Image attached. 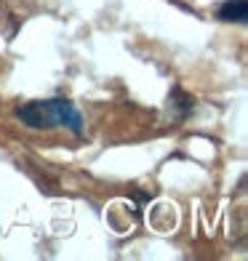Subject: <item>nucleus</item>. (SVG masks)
I'll return each instance as SVG.
<instances>
[{"instance_id":"obj_2","label":"nucleus","mask_w":248,"mask_h":261,"mask_svg":"<svg viewBox=\"0 0 248 261\" xmlns=\"http://www.w3.org/2000/svg\"><path fill=\"white\" fill-rule=\"evenodd\" d=\"M248 16V0H224L219 6V19L221 21H238V24H245Z\"/></svg>"},{"instance_id":"obj_1","label":"nucleus","mask_w":248,"mask_h":261,"mask_svg":"<svg viewBox=\"0 0 248 261\" xmlns=\"http://www.w3.org/2000/svg\"><path fill=\"white\" fill-rule=\"evenodd\" d=\"M16 117L30 128H67L75 136L83 134V117L78 107L67 99H45L30 101L16 110Z\"/></svg>"},{"instance_id":"obj_3","label":"nucleus","mask_w":248,"mask_h":261,"mask_svg":"<svg viewBox=\"0 0 248 261\" xmlns=\"http://www.w3.org/2000/svg\"><path fill=\"white\" fill-rule=\"evenodd\" d=\"M173 107H179V117H184L187 112H190L192 110V99L190 96H187V93L182 91V88H173L171 91V99H168Z\"/></svg>"}]
</instances>
